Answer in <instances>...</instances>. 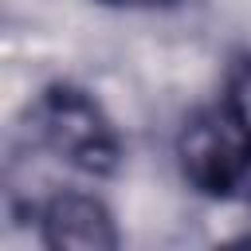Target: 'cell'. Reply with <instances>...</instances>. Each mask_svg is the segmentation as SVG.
Here are the masks:
<instances>
[{"instance_id":"cell-4","label":"cell","mask_w":251,"mask_h":251,"mask_svg":"<svg viewBox=\"0 0 251 251\" xmlns=\"http://www.w3.org/2000/svg\"><path fill=\"white\" fill-rule=\"evenodd\" d=\"M231 102L243 110V118L251 122V63L239 71V78H235V86H231Z\"/></svg>"},{"instance_id":"cell-2","label":"cell","mask_w":251,"mask_h":251,"mask_svg":"<svg viewBox=\"0 0 251 251\" xmlns=\"http://www.w3.org/2000/svg\"><path fill=\"white\" fill-rule=\"evenodd\" d=\"M31 129L43 149H51L59 161L106 176L122 161V141L102 114V106L78 90V86H51L31 110Z\"/></svg>"},{"instance_id":"cell-5","label":"cell","mask_w":251,"mask_h":251,"mask_svg":"<svg viewBox=\"0 0 251 251\" xmlns=\"http://www.w3.org/2000/svg\"><path fill=\"white\" fill-rule=\"evenodd\" d=\"M102 4H114V8H161V4H173V0H102Z\"/></svg>"},{"instance_id":"cell-1","label":"cell","mask_w":251,"mask_h":251,"mask_svg":"<svg viewBox=\"0 0 251 251\" xmlns=\"http://www.w3.org/2000/svg\"><path fill=\"white\" fill-rule=\"evenodd\" d=\"M176 161L204 196H231L251 176V122L231 98L192 114L176 137Z\"/></svg>"},{"instance_id":"cell-3","label":"cell","mask_w":251,"mask_h":251,"mask_svg":"<svg viewBox=\"0 0 251 251\" xmlns=\"http://www.w3.org/2000/svg\"><path fill=\"white\" fill-rule=\"evenodd\" d=\"M39 227H43V243L47 247H71V251H106L118 247V231L114 220L106 212V204L90 192H59L43 204L39 212Z\"/></svg>"}]
</instances>
